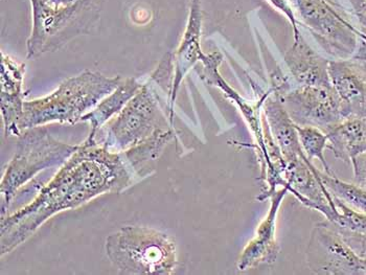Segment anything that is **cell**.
Wrapping results in <instances>:
<instances>
[{
  "label": "cell",
  "mask_w": 366,
  "mask_h": 275,
  "mask_svg": "<svg viewBox=\"0 0 366 275\" xmlns=\"http://www.w3.org/2000/svg\"><path fill=\"white\" fill-rule=\"evenodd\" d=\"M137 181L123 152H113L87 137L33 201L2 217L1 256L24 244L56 214L78 209L104 194L122 193Z\"/></svg>",
  "instance_id": "obj_1"
},
{
  "label": "cell",
  "mask_w": 366,
  "mask_h": 275,
  "mask_svg": "<svg viewBox=\"0 0 366 275\" xmlns=\"http://www.w3.org/2000/svg\"><path fill=\"white\" fill-rule=\"evenodd\" d=\"M173 76V54L168 53L125 108L102 128L105 137L101 144L113 152H124L139 145L156 131L174 127L171 117L166 114L169 101H162V96L171 100Z\"/></svg>",
  "instance_id": "obj_2"
},
{
  "label": "cell",
  "mask_w": 366,
  "mask_h": 275,
  "mask_svg": "<svg viewBox=\"0 0 366 275\" xmlns=\"http://www.w3.org/2000/svg\"><path fill=\"white\" fill-rule=\"evenodd\" d=\"M123 76H104L85 71L65 79L51 94L24 101L20 131L51 123H80L82 117L119 86Z\"/></svg>",
  "instance_id": "obj_3"
},
{
  "label": "cell",
  "mask_w": 366,
  "mask_h": 275,
  "mask_svg": "<svg viewBox=\"0 0 366 275\" xmlns=\"http://www.w3.org/2000/svg\"><path fill=\"white\" fill-rule=\"evenodd\" d=\"M105 1L79 0L69 6H54L49 0H29L33 24L26 41V58L55 53L79 36L90 34Z\"/></svg>",
  "instance_id": "obj_4"
},
{
  "label": "cell",
  "mask_w": 366,
  "mask_h": 275,
  "mask_svg": "<svg viewBox=\"0 0 366 275\" xmlns=\"http://www.w3.org/2000/svg\"><path fill=\"white\" fill-rule=\"evenodd\" d=\"M106 254L121 274L171 275L177 249L166 232L151 227H122L106 240Z\"/></svg>",
  "instance_id": "obj_5"
},
{
  "label": "cell",
  "mask_w": 366,
  "mask_h": 275,
  "mask_svg": "<svg viewBox=\"0 0 366 275\" xmlns=\"http://www.w3.org/2000/svg\"><path fill=\"white\" fill-rule=\"evenodd\" d=\"M42 127L24 130L18 136L14 156L9 162L1 180V217L12 204L16 194L42 171L62 166L79 146L58 141Z\"/></svg>",
  "instance_id": "obj_6"
},
{
  "label": "cell",
  "mask_w": 366,
  "mask_h": 275,
  "mask_svg": "<svg viewBox=\"0 0 366 275\" xmlns=\"http://www.w3.org/2000/svg\"><path fill=\"white\" fill-rule=\"evenodd\" d=\"M300 26L311 34L318 46L333 60H347L356 54L359 26L355 18L332 0H291Z\"/></svg>",
  "instance_id": "obj_7"
},
{
  "label": "cell",
  "mask_w": 366,
  "mask_h": 275,
  "mask_svg": "<svg viewBox=\"0 0 366 275\" xmlns=\"http://www.w3.org/2000/svg\"><path fill=\"white\" fill-rule=\"evenodd\" d=\"M297 126L327 131L347 119L345 106L334 86H292L280 96Z\"/></svg>",
  "instance_id": "obj_8"
},
{
  "label": "cell",
  "mask_w": 366,
  "mask_h": 275,
  "mask_svg": "<svg viewBox=\"0 0 366 275\" xmlns=\"http://www.w3.org/2000/svg\"><path fill=\"white\" fill-rule=\"evenodd\" d=\"M307 261L315 274L366 275L365 261L343 241L327 221L314 227Z\"/></svg>",
  "instance_id": "obj_9"
},
{
  "label": "cell",
  "mask_w": 366,
  "mask_h": 275,
  "mask_svg": "<svg viewBox=\"0 0 366 275\" xmlns=\"http://www.w3.org/2000/svg\"><path fill=\"white\" fill-rule=\"evenodd\" d=\"M289 194V189L282 188L275 191L270 199V209L265 219L259 223L254 238L246 245L239 256V271L252 269L259 265L275 263L280 254L277 241V222L282 200Z\"/></svg>",
  "instance_id": "obj_10"
},
{
  "label": "cell",
  "mask_w": 366,
  "mask_h": 275,
  "mask_svg": "<svg viewBox=\"0 0 366 275\" xmlns=\"http://www.w3.org/2000/svg\"><path fill=\"white\" fill-rule=\"evenodd\" d=\"M202 6L200 0L189 1V16L179 46L173 54L174 76L172 85L169 112L171 121L174 124V107L178 91L182 81L192 69L200 62L205 55L201 49V34H202Z\"/></svg>",
  "instance_id": "obj_11"
},
{
  "label": "cell",
  "mask_w": 366,
  "mask_h": 275,
  "mask_svg": "<svg viewBox=\"0 0 366 275\" xmlns=\"http://www.w3.org/2000/svg\"><path fill=\"white\" fill-rule=\"evenodd\" d=\"M329 73L347 117H366V61L330 60Z\"/></svg>",
  "instance_id": "obj_12"
},
{
  "label": "cell",
  "mask_w": 366,
  "mask_h": 275,
  "mask_svg": "<svg viewBox=\"0 0 366 275\" xmlns=\"http://www.w3.org/2000/svg\"><path fill=\"white\" fill-rule=\"evenodd\" d=\"M26 64L1 53L0 108L6 136H19V123L24 114V81Z\"/></svg>",
  "instance_id": "obj_13"
},
{
  "label": "cell",
  "mask_w": 366,
  "mask_h": 275,
  "mask_svg": "<svg viewBox=\"0 0 366 275\" xmlns=\"http://www.w3.org/2000/svg\"><path fill=\"white\" fill-rule=\"evenodd\" d=\"M262 110L273 139L281 151L286 164L308 159L298 139L296 125L277 94L269 89L259 96Z\"/></svg>",
  "instance_id": "obj_14"
},
{
  "label": "cell",
  "mask_w": 366,
  "mask_h": 275,
  "mask_svg": "<svg viewBox=\"0 0 366 275\" xmlns=\"http://www.w3.org/2000/svg\"><path fill=\"white\" fill-rule=\"evenodd\" d=\"M285 64L296 85L333 86L329 73L330 60L312 49L302 34L295 38L284 56Z\"/></svg>",
  "instance_id": "obj_15"
},
{
  "label": "cell",
  "mask_w": 366,
  "mask_h": 275,
  "mask_svg": "<svg viewBox=\"0 0 366 275\" xmlns=\"http://www.w3.org/2000/svg\"><path fill=\"white\" fill-rule=\"evenodd\" d=\"M142 86V83L132 76L122 78L119 86L81 119V121L89 123L92 127L88 139H98V134L102 128L125 108L129 101L137 94Z\"/></svg>",
  "instance_id": "obj_16"
},
{
  "label": "cell",
  "mask_w": 366,
  "mask_h": 275,
  "mask_svg": "<svg viewBox=\"0 0 366 275\" xmlns=\"http://www.w3.org/2000/svg\"><path fill=\"white\" fill-rule=\"evenodd\" d=\"M327 149L336 159L350 162L366 152V117H347L327 132Z\"/></svg>",
  "instance_id": "obj_17"
},
{
  "label": "cell",
  "mask_w": 366,
  "mask_h": 275,
  "mask_svg": "<svg viewBox=\"0 0 366 275\" xmlns=\"http://www.w3.org/2000/svg\"><path fill=\"white\" fill-rule=\"evenodd\" d=\"M320 178L332 195L366 215V189L360 188L355 184L342 181L335 174L329 175L320 172Z\"/></svg>",
  "instance_id": "obj_18"
},
{
  "label": "cell",
  "mask_w": 366,
  "mask_h": 275,
  "mask_svg": "<svg viewBox=\"0 0 366 275\" xmlns=\"http://www.w3.org/2000/svg\"><path fill=\"white\" fill-rule=\"evenodd\" d=\"M296 130L307 159L310 161H313V159L320 160L324 166L325 173L334 175L333 171L330 168L325 157V150L327 149V143H329L327 133L318 128L309 127V126L296 125Z\"/></svg>",
  "instance_id": "obj_19"
},
{
  "label": "cell",
  "mask_w": 366,
  "mask_h": 275,
  "mask_svg": "<svg viewBox=\"0 0 366 275\" xmlns=\"http://www.w3.org/2000/svg\"><path fill=\"white\" fill-rule=\"evenodd\" d=\"M333 198L336 207L338 209V216L336 218L335 222L332 223V224L345 229V231L366 234L365 214L352 209V207L343 202L342 200L339 199V198L335 197V196H333Z\"/></svg>",
  "instance_id": "obj_20"
},
{
  "label": "cell",
  "mask_w": 366,
  "mask_h": 275,
  "mask_svg": "<svg viewBox=\"0 0 366 275\" xmlns=\"http://www.w3.org/2000/svg\"><path fill=\"white\" fill-rule=\"evenodd\" d=\"M332 226L337 231L343 241L365 261L366 265V234L345 231V229H340V227L334 224H332Z\"/></svg>",
  "instance_id": "obj_21"
},
{
  "label": "cell",
  "mask_w": 366,
  "mask_h": 275,
  "mask_svg": "<svg viewBox=\"0 0 366 275\" xmlns=\"http://www.w3.org/2000/svg\"><path fill=\"white\" fill-rule=\"evenodd\" d=\"M267 1L273 8L277 9L287 18V20L290 22L291 26H292L295 38L298 37L302 34V31H300V22H298L297 17H296L292 1L291 0H267Z\"/></svg>",
  "instance_id": "obj_22"
},
{
  "label": "cell",
  "mask_w": 366,
  "mask_h": 275,
  "mask_svg": "<svg viewBox=\"0 0 366 275\" xmlns=\"http://www.w3.org/2000/svg\"><path fill=\"white\" fill-rule=\"evenodd\" d=\"M354 172V184L366 189V152L361 153L351 161Z\"/></svg>",
  "instance_id": "obj_23"
},
{
  "label": "cell",
  "mask_w": 366,
  "mask_h": 275,
  "mask_svg": "<svg viewBox=\"0 0 366 275\" xmlns=\"http://www.w3.org/2000/svg\"><path fill=\"white\" fill-rule=\"evenodd\" d=\"M358 36V49H357L356 54L352 58L357 59V60L366 61V34L359 29Z\"/></svg>",
  "instance_id": "obj_24"
},
{
  "label": "cell",
  "mask_w": 366,
  "mask_h": 275,
  "mask_svg": "<svg viewBox=\"0 0 366 275\" xmlns=\"http://www.w3.org/2000/svg\"><path fill=\"white\" fill-rule=\"evenodd\" d=\"M54 6H69V4H74L79 0H49Z\"/></svg>",
  "instance_id": "obj_25"
}]
</instances>
